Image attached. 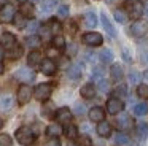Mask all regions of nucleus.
Listing matches in <instances>:
<instances>
[{
	"label": "nucleus",
	"instance_id": "f257e3e1",
	"mask_svg": "<svg viewBox=\"0 0 148 146\" xmlns=\"http://www.w3.org/2000/svg\"><path fill=\"white\" fill-rule=\"evenodd\" d=\"M16 140L21 145H32V141L35 140V135L29 127H19L16 130Z\"/></svg>",
	"mask_w": 148,
	"mask_h": 146
},
{
	"label": "nucleus",
	"instance_id": "f03ea898",
	"mask_svg": "<svg viewBox=\"0 0 148 146\" xmlns=\"http://www.w3.org/2000/svg\"><path fill=\"white\" fill-rule=\"evenodd\" d=\"M53 92V86L48 84V83H42V84H38L35 87V91H34V95H35L37 100H48L49 95H51Z\"/></svg>",
	"mask_w": 148,
	"mask_h": 146
},
{
	"label": "nucleus",
	"instance_id": "7ed1b4c3",
	"mask_svg": "<svg viewBox=\"0 0 148 146\" xmlns=\"http://www.w3.org/2000/svg\"><path fill=\"white\" fill-rule=\"evenodd\" d=\"M14 16H16V10L13 5L7 3L2 6V10H0V22L2 24H8V22L14 21Z\"/></svg>",
	"mask_w": 148,
	"mask_h": 146
},
{
	"label": "nucleus",
	"instance_id": "20e7f679",
	"mask_svg": "<svg viewBox=\"0 0 148 146\" xmlns=\"http://www.w3.org/2000/svg\"><path fill=\"white\" fill-rule=\"evenodd\" d=\"M14 76L23 83H32L34 79H35V73H34V70L29 68V67H21V68L14 73Z\"/></svg>",
	"mask_w": 148,
	"mask_h": 146
},
{
	"label": "nucleus",
	"instance_id": "39448f33",
	"mask_svg": "<svg viewBox=\"0 0 148 146\" xmlns=\"http://www.w3.org/2000/svg\"><path fill=\"white\" fill-rule=\"evenodd\" d=\"M103 41L102 35L97 33V32H88V33L83 35V43L88 44V46H100Z\"/></svg>",
	"mask_w": 148,
	"mask_h": 146
},
{
	"label": "nucleus",
	"instance_id": "423d86ee",
	"mask_svg": "<svg viewBox=\"0 0 148 146\" xmlns=\"http://www.w3.org/2000/svg\"><path fill=\"white\" fill-rule=\"evenodd\" d=\"M123 108H124V103L121 102V98L110 97L108 100H107V111H108L110 114H118L119 111H123Z\"/></svg>",
	"mask_w": 148,
	"mask_h": 146
},
{
	"label": "nucleus",
	"instance_id": "0eeeda50",
	"mask_svg": "<svg viewBox=\"0 0 148 146\" xmlns=\"http://www.w3.org/2000/svg\"><path fill=\"white\" fill-rule=\"evenodd\" d=\"M32 89H30V86L27 84H21L19 89H18V102H19L21 105H26L27 102L30 100V97H32Z\"/></svg>",
	"mask_w": 148,
	"mask_h": 146
},
{
	"label": "nucleus",
	"instance_id": "6e6552de",
	"mask_svg": "<svg viewBox=\"0 0 148 146\" xmlns=\"http://www.w3.org/2000/svg\"><path fill=\"white\" fill-rule=\"evenodd\" d=\"M116 126H118L119 130H131V129H134V119L129 114H123V116L118 117Z\"/></svg>",
	"mask_w": 148,
	"mask_h": 146
},
{
	"label": "nucleus",
	"instance_id": "1a4fd4ad",
	"mask_svg": "<svg viewBox=\"0 0 148 146\" xmlns=\"http://www.w3.org/2000/svg\"><path fill=\"white\" fill-rule=\"evenodd\" d=\"M56 68H58V67H56V63L53 62L51 59H45V60H42V63H40V70H42V73L46 75V76L54 75Z\"/></svg>",
	"mask_w": 148,
	"mask_h": 146
},
{
	"label": "nucleus",
	"instance_id": "9d476101",
	"mask_svg": "<svg viewBox=\"0 0 148 146\" xmlns=\"http://www.w3.org/2000/svg\"><path fill=\"white\" fill-rule=\"evenodd\" d=\"M147 30H148V25L142 21H135L134 24L131 25V32H132L134 37H143V35L147 33Z\"/></svg>",
	"mask_w": 148,
	"mask_h": 146
},
{
	"label": "nucleus",
	"instance_id": "9b49d317",
	"mask_svg": "<svg viewBox=\"0 0 148 146\" xmlns=\"http://www.w3.org/2000/svg\"><path fill=\"white\" fill-rule=\"evenodd\" d=\"M56 119H58L59 124H69L72 119V111L69 108H61V110L56 111Z\"/></svg>",
	"mask_w": 148,
	"mask_h": 146
},
{
	"label": "nucleus",
	"instance_id": "f8f14e48",
	"mask_svg": "<svg viewBox=\"0 0 148 146\" xmlns=\"http://www.w3.org/2000/svg\"><path fill=\"white\" fill-rule=\"evenodd\" d=\"M0 44L5 46L7 49H11L13 46H16V38H14L13 33L5 32V33H2V37H0Z\"/></svg>",
	"mask_w": 148,
	"mask_h": 146
},
{
	"label": "nucleus",
	"instance_id": "ddd939ff",
	"mask_svg": "<svg viewBox=\"0 0 148 146\" xmlns=\"http://www.w3.org/2000/svg\"><path fill=\"white\" fill-rule=\"evenodd\" d=\"M103 117H105V111H103V108L94 106V108L89 110V119L92 121V122H100V121H103Z\"/></svg>",
	"mask_w": 148,
	"mask_h": 146
},
{
	"label": "nucleus",
	"instance_id": "4468645a",
	"mask_svg": "<svg viewBox=\"0 0 148 146\" xmlns=\"http://www.w3.org/2000/svg\"><path fill=\"white\" fill-rule=\"evenodd\" d=\"M13 105H14V98H13V95H10V94H3L2 97H0V108H2L3 111L11 110V108H13Z\"/></svg>",
	"mask_w": 148,
	"mask_h": 146
},
{
	"label": "nucleus",
	"instance_id": "2eb2a0df",
	"mask_svg": "<svg viewBox=\"0 0 148 146\" xmlns=\"http://www.w3.org/2000/svg\"><path fill=\"white\" fill-rule=\"evenodd\" d=\"M97 135L100 136H110V133H112V126H110V122H105V121H100L99 124H97V129H96Z\"/></svg>",
	"mask_w": 148,
	"mask_h": 146
},
{
	"label": "nucleus",
	"instance_id": "dca6fc26",
	"mask_svg": "<svg viewBox=\"0 0 148 146\" xmlns=\"http://www.w3.org/2000/svg\"><path fill=\"white\" fill-rule=\"evenodd\" d=\"M142 14H143V3L142 2H134L131 5V18L138 19V18H142Z\"/></svg>",
	"mask_w": 148,
	"mask_h": 146
},
{
	"label": "nucleus",
	"instance_id": "f3484780",
	"mask_svg": "<svg viewBox=\"0 0 148 146\" xmlns=\"http://www.w3.org/2000/svg\"><path fill=\"white\" fill-rule=\"evenodd\" d=\"M67 76H69L70 79H73V81L80 79V78H81V68H80V65L73 63V65L69 67V70H67Z\"/></svg>",
	"mask_w": 148,
	"mask_h": 146
},
{
	"label": "nucleus",
	"instance_id": "a211bd4d",
	"mask_svg": "<svg viewBox=\"0 0 148 146\" xmlns=\"http://www.w3.org/2000/svg\"><path fill=\"white\" fill-rule=\"evenodd\" d=\"M94 95H96V87H94V84L88 83V84H84L83 87H81V97L83 98H92Z\"/></svg>",
	"mask_w": 148,
	"mask_h": 146
},
{
	"label": "nucleus",
	"instance_id": "6ab92c4d",
	"mask_svg": "<svg viewBox=\"0 0 148 146\" xmlns=\"http://www.w3.org/2000/svg\"><path fill=\"white\" fill-rule=\"evenodd\" d=\"M62 133V127L59 124H51V126L46 127V135L51 136V138H58Z\"/></svg>",
	"mask_w": 148,
	"mask_h": 146
},
{
	"label": "nucleus",
	"instance_id": "aec40b11",
	"mask_svg": "<svg viewBox=\"0 0 148 146\" xmlns=\"http://www.w3.org/2000/svg\"><path fill=\"white\" fill-rule=\"evenodd\" d=\"M27 63H29L30 67H35V65H38V63H42V54H40L38 51H32V53L29 54V57H27Z\"/></svg>",
	"mask_w": 148,
	"mask_h": 146
},
{
	"label": "nucleus",
	"instance_id": "412c9836",
	"mask_svg": "<svg viewBox=\"0 0 148 146\" xmlns=\"http://www.w3.org/2000/svg\"><path fill=\"white\" fill-rule=\"evenodd\" d=\"M100 19H102V24H103V29H105L107 32H108L110 35H112V37H115L116 35V30H115V27H113L112 25V22L108 21V18H107V14H100Z\"/></svg>",
	"mask_w": 148,
	"mask_h": 146
},
{
	"label": "nucleus",
	"instance_id": "4be33fe9",
	"mask_svg": "<svg viewBox=\"0 0 148 146\" xmlns=\"http://www.w3.org/2000/svg\"><path fill=\"white\" fill-rule=\"evenodd\" d=\"M110 76H112L115 81H119V79L123 78V68L118 65V63L112 65V68H110Z\"/></svg>",
	"mask_w": 148,
	"mask_h": 146
},
{
	"label": "nucleus",
	"instance_id": "5701e85b",
	"mask_svg": "<svg viewBox=\"0 0 148 146\" xmlns=\"http://www.w3.org/2000/svg\"><path fill=\"white\" fill-rule=\"evenodd\" d=\"M21 14H23L24 18H32L34 16V5L24 2L23 5H21Z\"/></svg>",
	"mask_w": 148,
	"mask_h": 146
},
{
	"label": "nucleus",
	"instance_id": "b1692460",
	"mask_svg": "<svg viewBox=\"0 0 148 146\" xmlns=\"http://www.w3.org/2000/svg\"><path fill=\"white\" fill-rule=\"evenodd\" d=\"M99 59L102 60L103 63H110L113 60V53L110 49H102L99 53Z\"/></svg>",
	"mask_w": 148,
	"mask_h": 146
},
{
	"label": "nucleus",
	"instance_id": "393cba45",
	"mask_svg": "<svg viewBox=\"0 0 148 146\" xmlns=\"http://www.w3.org/2000/svg\"><path fill=\"white\" fill-rule=\"evenodd\" d=\"M84 21H86V25L88 27H96L97 25V16L94 14L92 11H89V13H86V16H84Z\"/></svg>",
	"mask_w": 148,
	"mask_h": 146
},
{
	"label": "nucleus",
	"instance_id": "a878e982",
	"mask_svg": "<svg viewBox=\"0 0 148 146\" xmlns=\"http://www.w3.org/2000/svg\"><path fill=\"white\" fill-rule=\"evenodd\" d=\"M56 3H58V0H43L42 3V11L43 13H49L53 8L56 6Z\"/></svg>",
	"mask_w": 148,
	"mask_h": 146
},
{
	"label": "nucleus",
	"instance_id": "bb28decb",
	"mask_svg": "<svg viewBox=\"0 0 148 146\" xmlns=\"http://www.w3.org/2000/svg\"><path fill=\"white\" fill-rule=\"evenodd\" d=\"M21 54H23V48L21 46H13L11 49H8V57L10 59H18V57H21Z\"/></svg>",
	"mask_w": 148,
	"mask_h": 146
},
{
	"label": "nucleus",
	"instance_id": "cd10ccee",
	"mask_svg": "<svg viewBox=\"0 0 148 146\" xmlns=\"http://www.w3.org/2000/svg\"><path fill=\"white\" fill-rule=\"evenodd\" d=\"M115 143L116 145H129V136L126 135V133L119 132L115 135Z\"/></svg>",
	"mask_w": 148,
	"mask_h": 146
},
{
	"label": "nucleus",
	"instance_id": "c85d7f7f",
	"mask_svg": "<svg viewBox=\"0 0 148 146\" xmlns=\"http://www.w3.org/2000/svg\"><path fill=\"white\" fill-rule=\"evenodd\" d=\"M134 113L137 114V116H143V114L148 113V105L147 103H138L134 106Z\"/></svg>",
	"mask_w": 148,
	"mask_h": 146
},
{
	"label": "nucleus",
	"instance_id": "c756f323",
	"mask_svg": "<svg viewBox=\"0 0 148 146\" xmlns=\"http://www.w3.org/2000/svg\"><path fill=\"white\" fill-rule=\"evenodd\" d=\"M53 44H54V48H58V49H62V48L65 46V40L62 35H56L54 38H53Z\"/></svg>",
	"mask_w": 148,
	"mask_h": 146
},
{
	"label": "nucleus",
	"instance_id": "7c9ffc66",
	"mask_svg": "<svg viewBox=\"0 0 148 146\" xmlns=\"http://www.w3.org/2000/svg\"><path fill=\"white\" fill-rule=\"evenodd\" d=\"M26 44L29 48H37L40 44V38L35 37V35H32V37H27L26 38Z\"/></svg>",
	"mask_w": 148,
	"mask_h": 146
},
{
	"label": "nucleus",
	"instance_id": "2f4dec72",
	"mask_svg": "<svg viewBox=\"0 0 148 146\" xmlns=\"http://www.w3.org/2000/svg\"><path fill=\"white\" fill-rule=\"evenodd\" d=\"M65 135H67L70 140L77 138V136H78V130H77V127H75V126H69L67 129H65Z\"/></svg>",
	"mask_w": 148,
	"mask_h": 146
},
{
	"label": "nucleus",
	"instance_id": "473e14b6",
	"mask_svg": "<svg viewBox=\"0 0 148 146\" xmlns=\"http://www.w3.org/2000/svg\"><path fill=\"white\" fill-rule=\"evenodd\" d=\"M140 73L137 72V70H131V72H129V81L132 83V84H137L138 81H140Z\"/></svg>",
	"mask_w": 148,
	"mask_h": 146
},
{
	"label": "nucleus",
	"instance_id": "72a5a7b5",
	"mask_svg": "<svg viewBox=\"0 0 148 146\" xmlns=\"http://www.w3.org/2000/svg\"><path fill=\"white\" fill-rule=\"evenodd\" d=\"M97 89H100L102 92H108L110 91V83L107 79H99L97 81Z\"/></svg>",
	"mask_w": 148,
	"mask_h": 146
},
{
	"label": "nucleus",
	"instance_id": "f704fd0d",
	"mask_svg": "<svg viewBox=\"0 0 148 146\" xmlns=\"http://www.w3.org/2000/svg\"><path fill=\"white\" fill-rule=\"evenodd\" d=\"M137 133L142 136V138L148 136V126H147V124H143V122L138 124V126H137Z\"/></svg>",
	"mask_w": 148,
	"mask_h": 146
},
{
	"label": "nucleus",
	"instance_id": "c9c22d12",
	"mask_svg": "<svg viewBox=\"0 0 148 146\" xmlns=\"http://www.w3.org/2000/svg\"><path fill=\"white\" fill-rule=\"evenodd\" d=\"M137 94H138V97H142V98H148V86L140 84L137 87Z\"/></svg>",
	"mask_w": 148,
	"mask_h": 146
},
{
	"label": "nucleus",
	"instance_id": "e433bc0d",
	"mask_svg": "<svg viewBox=\"0 0 148 146\" xmlns=\"http://www.w3.org/2000/svg\"><path fill=\"white\" fill-rule=\"evenodd\" d=\"M113 16H115V19L118 22H126V19H127V16H126V13L123 11V10H116V11L113 13Z\"/></svg>",
	"mask_w": 148,
	"mask_h": 146
},
{
	"label": "nucleus",
	"instance_id": "4c0bfd02",
	"mask_svg": "<svg viewBox=\"0 0 148 146\" xmlns=\"http://www.w3.org/2000/svg\"><path fill=\"white\" fill-rule=\"evenodd\" d=\"M115 94L118 95V98H119V97H124V95L127 94V87H126L124 84H118V86L115 87Z\"/></svg>",
	"mask_w": 148,
	"mask_h": 146
},
{
	"label": "nucleus",
	"instance_id": "58836bf2",
	"mask_svg": "<svg viewBox=\"0 0 148 146\" xmlns=\"http://www.w3.org/2000/svg\"><path fill=\"white\" fill-rule=\"evenodd\" d=\"M0 146H11L10 135H7V133H2L0 135Z\"/></svg>",
	"mask_w": 148,
	"mask_h": 146
},
{
	"label": "nucleus",
	"instance_id": "ea45409f",
	"mask_svg": "<svg viewBox=\"0 0 148 146\" xmlns=\"http://www.w3.org/2000/svg\"><path fill=\"white\" fill-rule=\"evenodd\" d=\"M14 24H16V27H19V29L26 27V18H24L23 14H21V16H14Z\"/></svg>",
	"mask_w": 148,
	"mask_h": 146
},
{
	"label": "nucleus",
	"instance_id": "a19ab883",
	"mask_svg": "<svg viewBox=\"0 0 148 146\" xmlns=\"http://www.w3.org/2000/svg\"><path fill=\"white\" fill-rule=\"evenodd\" d=\"M58 16L59 18H67L69 16V6L67 5H61L58 8Z\"/></svg>",
	"mask_w": 148,
	"mask_h": 146
},
{
	"label": "nucleus",
	"instance_id": "79ce46f5",
	"mask_svg": "<svg viewBox=\"0 0 148 146\" xmlns=\"http://www.w3.org/2000/svg\"><path fill=\"white\" fill-rule=\"evenodd\" d=\"M92 78L97 79V81H99V79H103V70L102 68H94L92 70Z\"/></svg>",
	"mask_w": 148,
	"mask_h": 146
},
{
	"label": "nucleus",
	"instance_id": "37998d69",
	"mask_svg": "<svg viewBox=\"0 0 148 146\" xmlns=\"http://www.w3.org/2000/svg\"><path fill=\"white\" fill-rule=\"evenodd\" d=\"M49 30H51L53 33H58V32L61 30V24H59L58 21H51L49 22Z\"/></svg>",
	"mask_w": 148,
	"mask_h": 146
},
{
	"label": "nucleus",
	"instance_id": "c03bdc74",
	"mask_svg": "<svg viewBox=\"0 0 148 146\" xmlns=\"http://www.w3.org/2000/svg\"><path fill=\"white\" fill-rule=\"evenodd\" d=\"M26 29H27V32H30V33H34V32H35L37 29H38V22H37V21H32V22H29Z\"/></svg>",
	"mask_w": 148,
	"mask_h": 146
},
{
	"label": "nucleus",
	"instance_id": "a18cd8bd",
	"mask_svg": "<svg viewBox=\"0 0 148 146\" xmlns=\"http://www.w3.org/2000/svg\"><path fill=\"white\" fill-rule=\"evenodd\" d=\"M75 113L77 114H83L84 113V105H81V103H75Z\"/></svg>",
	"mask_w": 148,
	"mask_h": 146
},
{
	"label": "nucleus",
	"instance_id": "49530a36",
	"mask_svg": "<svg viewBox=\"0 0 148 146\" xmlns=\"http://www.w3.org/2000/svg\"><path fill=\"white\" fill-rule=\"evenodd\" d=\"M46 146H61V141H59L58 138H51L48 143H46Z\"/></svg>",
	"mask_w": 148,
	"mask_h": 146
},
{
	"label": "nucleus",
	"instance_id": "de8ad7c7",
	"mask_svg": "<svg viewBox=\"0 0 148 146\" xmlns=\"http://www.w3.org/2000/svg\"><path fill=\"white\" fill-rule=\"evenodd\" d=\"M43 111H45V116L51 117V116H53V114H51V111H53V105H48V108L45 106V110H43Z\"/></svg>",
	"mask_w": 148,
	"mask_h": 146
},
{
	"label": "nucleus",
	"instance_id": "09e8293b",
	"mask_svg": "<svg viewBox=\"0 0 148 146\" xmlns=\"http://www.w3.org/2000/svg\"><path fill=\"white\" fill-rule=\"evenodd\" d=\"M69 54H70V56H75V54H77V44H70V46H69Z\"/></svg>",
	"mask_w": 148,
	"mask_h": 146
},
{
	"label": "nucleus",
	"instance_id": "8fccbe9b",
	"mask_svg": "<svg viewBox=\"0 0 148 146\" xmlns=\"http://www.w3.org/2000/svg\"><path fill=\"white\" fill-rule=\"evenodd\" d=\"M48 56H49V57L58 56V48H51V49H48Z\"/></svg>",
	"mask_w": 148,
	"mask_h": 146
},
{
	"label": "nucleus",
	"instance_id": "3c124183",
	"mask_svg": "<svg viewBox=\"0 0 148 146\" xmlns=\"http://www.w3.org/2000/svg\"><path fill=\"white\" fill-rule=\"evenodd\" d=\"M123 56H124V59L127 60V62H131V57H129V53H127V49H123Z\"/></svg>",
	"mask_w": 148,
	"mask_h": 146
},
{
	"label": "nucleus",
	"instance_id": "603ef678",
	"mask_svg": "<svg viewBox=\"0 0 148 146\" xmlns=\"http://www.w3.org/2000/svg\"><path fill=\"white\" fill-rule=\"evenodd\" d=\"M143 14H147V16H148V2L143 5Z\"/></svg>",
	"mask_w": 148,
	"mask_h": 146
},
{
	"label": "nucleus",
	"instance_id": "864d4df0",
	"mask_svg": "<svg viewBox=\"0 0 148 146\" xmlns=\"http://www.w3.org/2000/svg\"><path fill=\"white\" fill-rule=\"evenodd\" d=\"M3 59V46H2V44H0V60Z\"/></svg>",
	"mask_w": 148,
	"mask_h": 146
},
{
	"label": "nucleus",
	"instance_id": "5fc2aeb1",
	"mask_svg": "<svg viewBox=\"0 0 148 146\" xmlns=\"http://www.w3.org/2000/svg\"><path fill=\"white\" fill-rule=\"evenodd\" d=\"M143 79H145V81H148V68L145 70V73H143Z\"/></svg>",
	"mask_w": 148,
	"mask_h": 146
},
{
	"label": "nucleus",
	"instance_id": "6e6d98bb",
	"mask_svg": "<svg viewBox=\"0 0 148 146\" xmlns=\"http://www.w3.org/2000/svg\"><path fill=\"white\" fill-rule=\"evenodd\" d=\"M2 73H3V65L0 63V75H2Z\"/></svg>",
	"mask_w": 148,
	"mask_h": 146
},
{
	"label": "nucleus",
	"instance_id": "4d7b16f0",
	"mask_svg": "<svg viewBox=\"0 0 148 146\" xmlns=\"http://www.w3.org/2000/svg\"><path fill=\"white\" fill-rule=\"evenodd\" d=\"M7 2H8V0H0V3H2V5H7Z\"/></svg>",
	"mask_w": 148,
	"mask_h": 146
},
{
	"label": "nucleus",
	"instance_id": "13d9d810",
	"mask_svg": "<svg viewBox=\"0 0 148 146\" xmlns=\"http://www.w3.org/2000/svg\"><path fill=\"white\" fill-rule=\"evenodd\" d=\"M2 127H3V121L0 119V129H2Z\"/></svg>",
	"mask_w": 148,
	"mask_h": 146
},
{
	"label": "nucleus",
	"instance_id": "bf43d9fd",
	"mask_svg": "<svg viewBox=\"0 0 148 146\" xmlns=\"http://www.w3.org/2000/svg\"><path fill=\"white\" fill-rule=\"evenodd\" d=\"M18 2H21V3H24V2H27V0H18Z\"/></svg>",
	"mask_w": 148,
	"mask_h": 146
},
{
	"label": "nucleus",
	"instance_id": "052dcab7",
	"mask_svg": "<svg viewBox=\"0 0 148 146\" xmlns=\"http://www.w3.org/2000/svg\"><path fill=\"white\" fill-rule=\"evenodd\" d=\"M32 2H40V0H32Z\"/></svg>",
	"mask_w": 148,
	"mask_h": 146
},
{
	"label": "nucleus",
	"instance_id": "680f3d73",
	"mask_svg": "<svg viewBox=\"0 0 148 146\" xmlns=\"http://www.w3.org/2000/svg\"><path fill=\"white\" fill-rule=\"evenodd\" d=\"M69 146H77V145H69Z\"/></svg>",
	"mask_w": 148,
	"mask_h": 146
},
{
	"label": "nucleus",
	"instance_id": "e2e57ef3",
	"mask_svg": "<svg viewBox=\"0 0 148 146\" xmlns=\"http://www.w3.org/2000/svg\"><path fill=\"white\" fill-rule=\"evenodd\" d=\"M108 2H113V0H108Z\"/></svg>",
	"mask_w": 148,
	"mask_h": 146
},
{
	"label": "nucleus",
	"instance_id": "0e129e2a",
	"mask_svg": "<svg viewBox=\"0 0 148 146\" xmlns=\"http://www.w3.org/2000/svg\"><path fill=\"white\" fill-rule=\"evenodd\" d=\"M132 146H137V145H132Z\"/></svg>",
	"mask_w": 148,
	"mask_h": 146
}]
</instances>
